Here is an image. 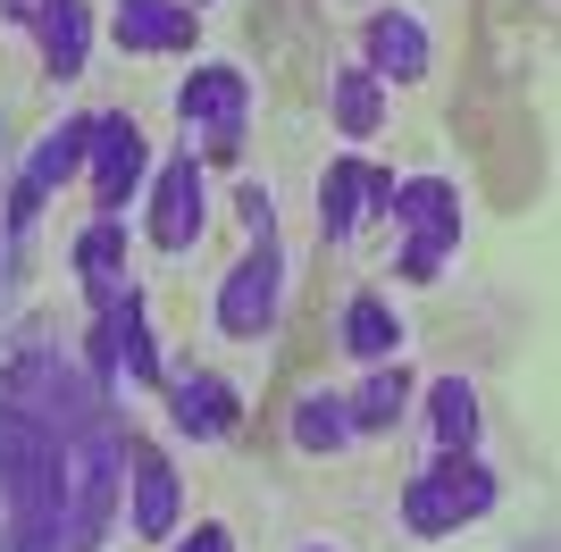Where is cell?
<instances>
[{
  "label": "cell",
  "mask_w": 561,
  "mask_h": 552,
  "mask_svg": "<svg viewBox=\"0 0 561 552\" xmlns=\"http://www.w3.org/2000/svg\"><path fill=\"white\" fill-rule=\"evenodd\" d=\"M176 552H234V536L218 528V519H202V528H193V536H185V544H176Z\"/></svg>",
  "instance_id": "d4e9b609"
},
{
  "label": "cell",
  "mask_w": 561,
  "mask_h": 552,
  "mask_svg": "<svg viewBox=\"0 0 561 552\" xmlns=\"http://www.w3.org/2000/svg\"><path fill=\"white\" fill-rule=\"evenodd\" d=\"M210 319H218V335H234V344H260V335L285 319V252L277 243H252V252L218 276Z\"/></svg>",
  "instance_id": "5b68a950"
},
{
  "label": "cell",
  "mask_w": 561,
  "mask_h": 552,
  "mask_svg": "<svg viewBox=\"0 0 561 552\" xmlns=\"http://www.w3.org/2000/svg\"><path fill=\"white\" fill-rule=\"evenodd\" d=\"M43 18V0H0V25H34Z\"/></svg>",
  "instance_id": "484cf974"
},
{
  "label": "cell",
  "mask_w": 561,
  "mask_h": 552,
  "mask_svg": "<svg viewBox=\"0 0 561 552\" xmlns=\"http://www.w3.org/2000/svg\"><path fill=\"white\" fill-rule=\"evenodd\" d=\"M176 519H185V478H176V460H168L160 444L126 436V528H135L142 544H168Z\"/></svg>",
  "instance_id": "9c48e42d"
},
{
  "label": "cell",
  "mask_w": 561,
  "mask_h": 552,
  "mask_svg": "<svg viewBox=\"0 0 561 552\" xmlns=\"http://www.w3.org/2000/svg\"><path fill=\"white\" fill-rule=\"evenodd\" d=\"M84 151H93V117H59L50 135H34L18 184H9V209H0V218H9V234H25V227L50 209V193H59V184L84 176Z\"/></svg>",
  "instance_id": "8992f818"
},
{
  "label": "cell",
  "mask_w": 561,
  "mask_h": 552,
  "mask_svg": "<svg viewBox=\"0 0 561 552\" xmlns=\"http://www.w3.org/2000/svg\"><path fill=\"white\" fill-rule=\"evenodd\" d=\"M360 193H369V218H386V202H394V168H369V160H360Z\"/></svg>",
  "instance_id": "cb8c5ba5"
},
{
  "label": "cell",
  "mask_w": 561,
  "mask_h": 552,
  "mask_svg": "<svg viewBox=\"0 0 561 552\" xmlns=\"http://www.w3.org/2000/svg\"><path fill=\"white\" fill-rule=\"evenodd\" d=\"M344 402H352V436H394L402 418L420 411V377L402 360H377L360 377V393H344Z\"/></svg>",
  "instance_id": "2e32d148"
},
{
  "label": "cell",
  "mask_w": 561,
  "mask_h": 552,
  "mask_svg": "<svg viewBox=\"0 0 561 552\" xmlns=\"http://www.w3.org/2000/svg\"><path fill=\"white\" fill-rule=\"evenodd\" d=\"M25 34H34V50H43V76L76 84L84 59H93V0H43V18L25 25Z\"/></svg>",
  "instance_id": "5bb4252c"
},
{
  "label": "cell",
  "mask_w": 561,
  "mask_h": 552,
  "mask_svg": "<svg viewBox=\"0 0 561 552\" xmlns=\"http://www.w3.org/2000/svg\"><path fill=\"white\" fill-rule=\"evenodd\" d=\"M176 126L202 142V160L234 168L243 160V126H252V76L227 68V59H202V68L176 84Z\"/></svg>",
  "instance_id": "277c9868"
},
{
  "label": "cell",
  "mask_w": 561,
  "mask_h": 552,
  "mask_svg": "<svg viewBox=\"0 0 561 552\" xmlns=\"http://www.w3.org/2000/svg\"><path fill=\"white\" fill-rule=\"evenodd\" d=\"M360 68L386 92L420 84V76L436 68V34L420 25V9H369V25H360Z\"/></svg>",
  "instance_id": "7c38bea8"
},
{
  "label": "cell",
  "mask_w": 561,
  "mask_h": 552,
  "mask_svg": "<svg viewBox=\"0 0 561 552\" xmlns=\"http://www.w3.org/2000/svg\"><path fill=\"white\" fill-rule=\"evenodd\" d=\"M360 218H369V193H360V151H335L328 176H319V243H352L360 234Z\"/></svg>",
  "instance_id": "ffe728a7"
},
{
  "label": "cell",
  "mask_w": 561,
  "mask_h": 552,
  "mask_svg": "<svg viewBox=\"0 0 561 552\" xmlns=\"http://www.w3.org/2000/svg\"><path fill=\"white\" fill-rule=\"evenodd\" d=\"M193 9H210V0H193Z\"/></svg>",
  "instance_id": "83f0119b"
},
{
  "label": "cell",
  "mask_w": 561,
  "mask_h": 552,
  "mask_svg": "<svg viewBox=\"0 0 561 552\" xmlns=\"http://www.w3.org/2000/svg\"><path fill=\"white\" fill-rule=\"evenodd\" d=\"M84 176H93L101 218H126L135 184L151 176V135H142L126 110H101V117H93V151H84Z\"/></svg>",
  "instance_id": "ba28073f"
},
{
  "label": "cell",
  "mask_w": 561,
  "mask_h": 552,
  "mask_svg": "<svg viewBox=\"0 0 561 552\" xmlns=\"http://www.w3.org/2000/svg\"><path fill=\"white\" fill-rule=\"evenodd\" d=\"M411 243H436V252H461V193L453 176H394V202H386Z\"/></svg>",
  "instance_id": "4fadbf2b"
},
{
  "label": "cell",
  "mask_w": 561,
  "mask_h": 552,
  "mask_svg": "<svg viewBox=\"0 0 561 552\" xmlns=\"http://www.w3.org/2000/svg\"><path fill=\"white\" fill-rule=\"evenodd\" d=\"M302 552H328V544H302Z\"/></svg>",
  "instance_id": "4316f807"
},
{
  "label": "cell",
  "mask_w": 561,
  "mask_h": 552,
  "mask_svg": "<svg viewBox=\"0 0 561 552\" xmlns=\"http://www.w3.org/2000/svg\"><path fill=\"white\" fill-rule=\"evenodd\" d=\"M335 344H344L360 368H377V360H402L411 326H402V310H394L386 294H352V301H344V319H335Z\"/></svg>",
  "instance_id": "9a60e30c"
},
{
  "label": "cell",
  "mask_w": 561,
  "mask_h": 552,
  "mask_svg": "<svg viewBox=\"0 0 561 552\" xmlns=\"http://www.w3.org/2000/svg\"><path fill=\"white\" fill-rule=\"evenodd\" d=\"M503 503V478H494L478 452H436L420 478L402 485V528L411 536H461L469 519H486Z\"/></svg>",
  "instance_id": "3957f363"
},
{
  "label": "cell",
  "mask_w": 561,
  "mask_h": 552,
  "mask_svg": "<svg viewBox=\"0 0 561 552\" xmlns=\"http://www.w3.org/2000/svg\"><path fill=\"white\" fill-rule=\"evenodd\" d=\"M285 444H294V452H310V460H335V452H352V402L335 386H310L302 402H294V411H285Z\"/></svg>",
  "instance_id": "ac0fdd59"
},
{
  "label": "cell",
  "mask_w": 561,
  "mask_h": 552,
  "mask_svg": "<svg viewBox=\"0 0 561 552\" xmlns=\"http://www.w3.org/2000/svg\"><path fill=\"white\" fill-rule=\"evenodd\" d=\"M160 402H168V427L185 444H227L234 427H243V393H234L218 368H168Z\"/></svg>",
  "instance_id": "30bf717a"
},
{
  "label": "cell",
  "mask_w": 561,
  "mask_h": 552,
  "mask_svg": "<svg viewBox=\"0 0 561 552\" xmlns=\"http://www.w3.org/2000/svg\"><path fill=\"white\" fill-rule=\"evenodd\" d=\"M328 117H335V135H344V142H369L377 126L394 117V92H386L369 68H360V59H352V68L328 76Z\"/></svg>",
  "instance_id": "d6986e66"
},
{
  "label": "cell",
  "mask_w": 561,
  "mask_h": 552,
  "mask_svg": "<svg viewBox=\"0 0 561 552\" xmlns=\"http://www.w3.org/2000/svg\"><path fill=\"white\" fill-rule=\"evenodd\" d=\"M59 436H68V552H101L117 503H126V436L110 427V411L76 418Z\"/></svg>",
  "instance_id": "7a4b0ae2"
},
{
  "label": "cell",
  "mask_w": 561,
  "mask_h": 552,
  "mask_svg": "<svg viewBox=\"0 0 561 552\" xmlns=\"http://www.w3.org/2000/svg\"><path fill=\"white\" fill-rule=\"evenodd\" d=\"M202 227H210V184H202V160L193 151H176V160L151 168V218H142V243L168 260H185L193 243H202Z\"/></svg>",
  "instance_id": "52a82bcc"
},
{
  "label": "cell",
  "mask_w": 561,
  "mask_h": 552,
  "mask_svg": "<svg viewBox=\"0 0 561 552\" xmlns=\"http://www.w3.org/2000/svg\"><path fill=\"white\" fill-rule=\"evenodd\" d=\"M76 285H84V301H93V310H110L117 294H126V285H135V276H126V218H93V227L76 234Z\"/></svg>",
  "instance_id": "e0dca14e"
},
{
  "label": "cell",
  "mask_w": 561,
  "mask_h": 552,
  "mask_svg": "<svg viewBox=\"0 0 561 552\" xmlns=\"http://www.w3.org/2000/svg\"><path fill=\"white\" fill-rule=\"evenodd\" d=\"M420 402H427V436H436V452H478L486 411H478V386H469V377H436Z\"/></svg>",
  "instance_id": "44dd1931"
},
{
  "label": "cell",
  "mask_w": 561,
  "mask_h": 552,
  "mask_svg": "<svg viewBox=\"0 0 561 552\" xmlns=\"http://www.w3.org/2000/svg\"><path fill=\"white\" fill-rule=\"evenodd\" d=\"M0 552H68V436L0 393Z\"/></svg>",
  "instance_id": "6da1fadb"
},
{
  "label": "cell",
  "mask_w": 561,
  "mask_h": 552,
  "mask_svg": "<svg viewBox=\"0 0 561 552\" xmlns=\"http://www.w3.org/2000/svg\"><path fill=\"white\" fill-rule=\"evenodd\" d=\"M110 43L126 50V59H193L202 9H193V0H117L110 9Z\"/></svg>",
  "instance_id": "8fae6325"
},
{
  "label": "cell",
  "mask_w": 561,
  "mask_h": 552,
  "mask_svg": "<svg viewBox=\"0 0 561 552\" xmlns=\"http://www.w3.org/2000/svg\"><path fill=\"white\" fill-rule=\"evenodd\" d=\"M234 218H243L252 243H277V193H268V184H243V193H234Z\"/></svg>",
  "instance_id": "7402d4cb"
},
{
  "label": "cell",
  "mask_w": 561,
  "mask_h": 552,
  "mask_svg": "<svg viewBox=\"0 0 561 552\" xmlns=\"http://www.w3.org/2000/svg\"><path fill=\"white\" fill-rule=\"evenodd\" d=\"M445 260H453V252H436V243H411V234H402L394 276H402V285H436V276H445Z\"/></svg>",
  "instance_id": "603a6c76"
}]
</instances>
